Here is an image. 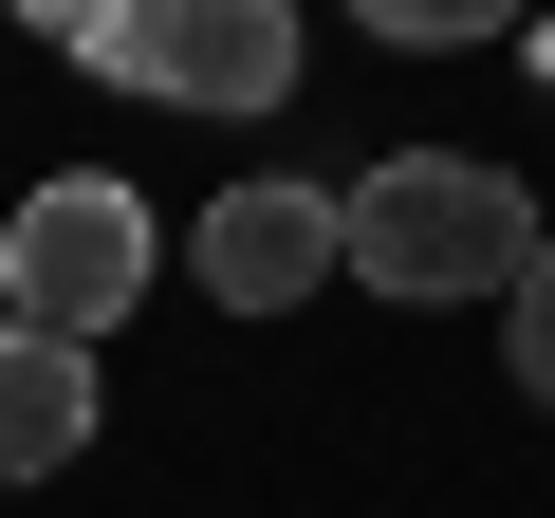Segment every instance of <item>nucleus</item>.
Instances as JSON below:
<instances>
[{"instance_id":"1","label":"nucleus","mask_w":555,"mask_h":518,"mask_svg":"<svg viewBox=\"0 0 555 518\" xmlns=\"http://www.w3.org/2000/svg\"><path fill=\"white\" fill-rule=\"evenodd\" d=\"M20 38H56L167 112H278L297 93V0H20Z\"/></svg>"},{"instance_id":"2","label":"nucleus","mask_w":555,"mask_h":518,"mask_svg":"<svg viewBox=\"0 0 555 518\" xmlns=\"http://www.w3.org/2000/svg\"><path fill=\"white\" fill-rule=\"evenodd\" d=\"M518 259H537V204L481 148H389L352 185V279L371 297H518Z\"/></svg>"},{"instance_id":"3","label":"nucleus","mask_w":555,"mask_h":518,"mask_svg":"<svg viewBox=\"0 0 555 518\" xmlns=\"http://www.w3.org/2000/svg\"><path fill=\"white\" fill-rule=\"evenodd\" d=\"M149 259H167V241H149V204H130L112 167H56L20 222H0V315H38V334H75V352H93V334L149 297Z\"/></svg>"},{"instance_id":"4","label":"nucleus","mask_w":555,"mask_h":518,"mask_svg":"<svg viewBox=\"0 0 555 518\" xmlns=\"http://www.w3.org/2000/svg\"><path fill=\"white\" fill-rule=\"evenodd\" d=\"M185 259H204V297H222V315H297L334 259H352V204H334V185H222Z\"/></svg>"},{"instance_id":"5","label":"nucleus","mask_w":555,"mask_h":518,"mask_svg":"<svg viewBox=\"0 0 555 518\" xmlns=\"http://www.w3.org/2000/svg\"><path fill=\"white\" fill-rule=\"evenodd\" d=\"M93 444V352L38 334V315H0V481H56Z\"/></svg>"},{"instance_id":"6","label":"nucleus","mask_w":555,"mask_h":518,"mask_svg":"<svg viewBox=\"0 0 555 518\" xmlns=\"http://www.w3.org/2000/svg\"><path fill=\"white\" fill-rule=\"evenodd\" d=\"M352 20L389 38V56H463V38H500L518 0H352Z\"/></svg>"},{"instance_id":"7","label":"nucleus","mask_w":555,"mask_h":518,"mask_svg":"<svg viewBox=\"0 0 555 518\" xmlns=\"http://www.w3.org/2000/svg\"><path fill=\"white\" fill-rule=\"evenodd\" d=\"M500 352H518V389H537V407H555V241H537V259H518V297H500Z\"/></svg>"}]
</instances>
